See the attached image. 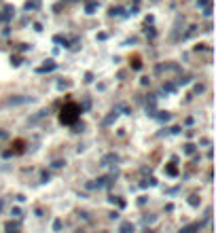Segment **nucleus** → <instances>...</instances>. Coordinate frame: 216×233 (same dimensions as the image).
Masks as SVG:
<instances>
[{"mask_svg":"<svg viewBox=\"0 0 216 233\" xmlns=\"http://www.w3.org/2000/svg\"><path fill=\"white\" fill-rule=\"evenodd\" d=\"M108 161H116V155H108V157H104V165L108 163Z\"/></svg>","mask_w":216,"mask_h":233,"instance_id":"f03ea898","label":"nucleus"},{"mask_svg":"<svg viewBox=\"0 0 216 233\" xmlns=\"http://www.w3.org/2000/svg\"><path fill=\"white\" fill-rule=\"evenodd\" d=\"M53 229H55V231H59V229H61V222H59V220H55V225H53Z\"/></svg>","mask_w":216,"mask_h":233,"instance_id":"20e7f679","label":"nucleus"},{"mask_svg":"<svg viewBox=\"0 0 216 233\" xmlns=\"http://www.w3.org/2000/svg\"><path fill=\"white\" fill-rule=\"evenodd\" d=\"M93 8H95V4L91 2V4H87V13H93Z\"/></svg>","mask_w":216,"mask_h":233,"instance_id":"7ed1b4c3","label":"nucleus"},{"mask_svg":"<svg viewBox=\"0 0 216 233\" xmlns=\"http://www.w3.org/2000/svg\"><path fill=\"white\" fill-rule=\"evenodd\" d=\"M133 231V225H129V222H123L121 225V233H131Z\"/></svg>","mask_w":216,"mask_h":233,"instance_id":"f257e3e1","label":"nucleus"}]
</instances>
